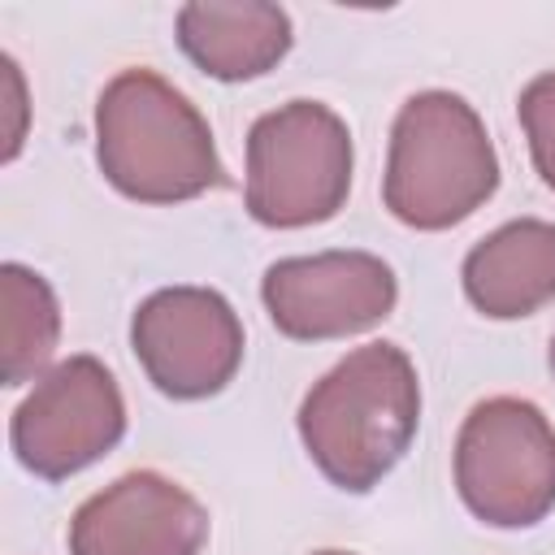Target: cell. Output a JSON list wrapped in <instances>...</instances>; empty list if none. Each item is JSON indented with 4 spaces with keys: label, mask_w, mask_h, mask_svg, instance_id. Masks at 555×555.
I'll return each mask as SVG.
<instances>
[{
    "label": "cell",
    "mask_w": 555,
    "mask_h": 555,
    "mask_svg": "<svg viewBox=\"0 0 555 555\" xmlns=\"http://www.w3.org/2000/svg\"><path fill=\"white\" fill-rule=\"evenodd\" d=\"M61 338V308L52 286L26 269L4 264L0 269V373L4 386H22L43 373L52 360V347Z\"/></svg>",
    "instance_id": "cell-12"
},
{
    "label": "cell",
    "mask_w": 555,
    "mask_h": 555,
    "mask_svg": "<svg viewBox=\"0 0 555 555\" xmlns=\"http://www.w3.org/2000/svg\"><path fill=\"white\" fill-rule=\"evenodd\" d=\"M208 512L160 473H126L69 520V555H199Z\"/></svg>",
    "instance_id": "cell-9"
},
{
    "label": "cell",
    "mask_w": 555,
    "mask_h": 555,
    "mask_svg": "<svg viewBox=\"0 0 555 555\" xmlns=\"http://www.w3.org/2000/svg\"><path fill=\"white\" fill-rule=\"evenodd\" d=\"M130 347L169 399H208L243 364V325L225 295L208 286H169L139 304Z\"/></svg>",
    "instance_id": "cell-7"
},
{
    "label": "cell",
    "mask_w": 555,
    "mask_h": 555,
    "mask_svg": "<svg viewBox=\"0 0 555 555\" xmlns=\"http://www.w3.org/2000/svg\"><path fill=\"white\" fill-rule=\"evenodd\" d=\"M351 130L317 104L291 100L247 134V208L260 225L295 230L330 221L351 191Z\"/></svg>",
    "instance_id": "cell-4"
},
{
    "label": "cell",
    "mask_w": 555,
    "mask_h": 555,
    "mask_svg": "<svg viewBox=\"0 0 555 555\" xmlns=\"http://www.w3.org/2000/svg\"><path fill=\"white\" fill-rule=\"evenodd\" d=\"M455 490L494 529L538 525L555 507V429L529 399L477 403L455 438Z\"/></svg>",
    "instance_id": "cell-5"
},
{
    "label": "cell",
    "mask_w": 555,
    "mask_h": 555,
    "mask_svg": "<svg viewBox=\"0 0 555 555\" xmlns=\"http://www.w3.org/2000/svg\"><path fill=\"white\" fill-rule=\"evenodd\" d=\"M104 178L139 204L195 199L221 182V156L199 108L152 69H121L95 104Z\"/></svg>",
    "instance_id": "cell-2"
},
{
    "label": "cell",
    "mask_w": 555,
    "mask_h": 555,
    "mask_svg": "<svg viewBox=\"0 0 555 555\" xmlns=\"http://www.w3.org/2000/svg\"><path fill=\"white\" fill-rule=\"evenodd\" d=\"M0 78H4V104H9V117H13V130H9V139H4V160H13L17 156V143H22V113H26V104H22V78H17V65H13V56H0Z\"/></svg>",
    "instance_id": "cell-14"
},
{
    "label": "cell",
    "mask_w": 555,
    "mask_h": 555,
    "mask_svg": "<svg viewBox=\"0 0 555 555\" xmlns=\"http://www.w3.org/2000/svg\"><path fill=\"white\" fill-rule=\"evenodd\" d=\"M464 295L494 321L529 317L555 299V225L507 221L464 256Z\"/></svg>",
    "instance_id": "cell-10"
},
{
    "label": "cell",
    "mask_w": 555,
    "mask_h": 555,
    "mask_svg": "<svg viewBox=\"0 0 555 555\" xmlns=\"http://www.w3.org/2000/svg\"><path fill=\"white\" fill-rule=\"evenodd\" d=\"M182 52L221 82H247L269 74L291 48V17L278 4H182L178 9Z\"/></svg>",
    "instance_id": "cell-11"
},
{
    "label": "cell",
    "mask_w": 555,
    "mask_h": 555,
    "mask_svg": "<svg viewBox=\"0 0 555 555\" xmlns=\"http://www.w3.org/2000/svg\"><path fill=\"white\" fill-rule=\"evenodd\" d=\"M421 382L395 343L356 347L299 403V438L338 490H373L412 447Z\"/></svg>",
    "instance_id": "cell-1"
},
{
    "label": "cell",
    "mask_w": 555,
    "mask_h": 555,
    "mask_svg": "<svg viewBox=\"0 0 555 555\" xmlns=\"http://www.w3.org/2000/svg\"><path fill=\"white\" fill-rule=\"evenodd\" d=\"M317 555H351V551H317Z\"/></svg>",
    "instance_id": "cell-15"
},
{
    "label": "cell",
    "mask_w": 555,
    "mask_h": 555,
    "mask_svg": "<svg viewBox=\"0 0 555 555\" xmlns=\"http://www.w3.org/2000/svg\"><path fill=\"white\" fill-rule=\"evenodd\" d=\"M551 373H555V338H551Z\"/></svg>",
    "instance_id": "cell-16"
},
{
    "label": "cell",
    "mask_w": 555,
    "mask_h": 555,
    "mask_svg": "<svg viewBox=\"0 0 555 555\" xmlns=\"http://www.w3.org/2000/svg\"><path fill=\"white\" fill-rule=\"evenodd\" d=\"M269 321L286 338H347L390 317L399 286L382 256L369 251H317L269 264L260 282Z\"/></svg>",
    "instance_id": "cell-8"
},
{
    "label": "cell",
    "mask_w": 555,
    "mask_h": 555,
    "mask_svg": "<svg viewBox=\"0 0 555 555\" xmlns=\"http://www.w3.org/2000/svg\"><path fill=\"white\" fill-rule=\"evenodd\" d=\"M520 126L529 134V152L533 165L542 173V182L555 191V69L538 74L525 91H520Z\"/></svg>",
    "instance_id": "cell-13"
},
{
    "label": "cell",
    "mask_w": 555,
    "mask_h": 555,
    "mask_svg": "<svg viewBox=\"0 0 555 555\" xmlns=\"http://www.w3.org/2000/svg\"><path fill=\"white\" fill-rule=\"evenodd\" d=\"M499 186V156L464 95L421 91L390 130L386 208L412 230H447Z\"/></svg>",
    "instance_id": "cell-3"
},
{
    "label": "cell",
    "mask_w": 555,
    "mask_h": 555,
    "mask_svg": "<svg viewBox=\"0 0 555 555\" xmlns=\"http://www.w3.org/2000/svg\"><path fill=\"white\" fill-rule=\"evenodd\" d=\"M121 429L126 403L113 373L95 356H69L13 412V451L35 477L61 481L113 451Z\"/></svg>",
    "instance_id": "cell-6"
}]
</instances>
